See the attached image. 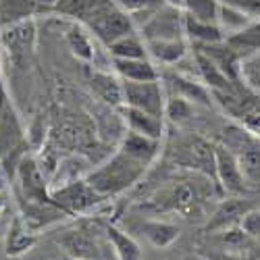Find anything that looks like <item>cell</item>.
I'll use <instances>...</instances> for the list:
<instances>
[{"mask_svg":"<svg viewBox=\"0 0 260 260\" xmlns=\"http://www.w3.org/2000/svg\"><path fill=\"white\" fill-rule=\"evenodd\" d=\"M81 25L90 29V34H94L104 46H111L119 38L136 31L132 15L125 13L117 0H92Z\"/></svg>","mask_w":260,"mask_h":260,"instance_id":"3957f363","label":"cell"},{"mask_svg":"<svg viewBox=\"0 0 260 260\" xmlns=\"http://www.w3.org/2000/svg\"><path fill=\"white\" fill-rule=\"evenodd\" d=\"M229 44L240 52L242 56L246 54H252V52H258L260 50V19L254 21V23H250L248 27L235 31L231 36L225 38Z\"/></svg>","mask_w":260,"mask_h":260,"instance_id":"f546056e","label":"cell"},{"mask_svg":"<svg viewBox=\"0 0 260 260\" xmlns=\"http://www.w3.org/2000/svg\"><path fill=\"white\" fill-rule=\"evenodd\" d=\"M240 260H244V258H240Z\"/></svg>","mask_w":260,"mask_h":260,"instance_id":"ab89813d","label":"cell"},{"mask_svg":"<svg viewBox=\"0 0 260 260\" xmlns=\"http://www.w3.org/2000/svg\"><path fill=\"white\" fill-rule=\"evenodd\" d=\"M148 167L150 165L125 154L123 150L117 148L115 154L108 160H104L100 167L88 171L85 179H88V183L100 196H104L108 200V198H115L119 193L127 191L129 187H134L144 177Z\"/></svg>","mask_w":260,"mask_h":260,"instance_id":"7a4b0ae2","label":"cell"},{"mask_svg":"<svg viewBox=\"0 0 260 260\" xmlns=\"http://www.w3.org/2000/svg\"><path fill=\"white\" fill-rule=\"evenodd\" d=\"M193 60H196V67H198V75H200V81L206 85L210 92H219V90H227L229 85L233 83L219 67H216V62L204 54L202 50L193 48Z\"/></svg>","mask_w":260,"mask_h":260,"instance_id":"4316f807","label":"cell"},{"mask_svg":"<svg viewBox=\"0 0 260 260\" xmlns=\"http://www.w3.org/2000/svg\"><path fill=\"white\" fill-rule=\"evenodd\" d=\"M233 154L237 162H240L246 183L250 187H258L260 185V138L252 134Z\"/></svg>","mask_w":260,"mask_h":260,"instance_id":"d6986e66","label":"cell"},{"mask_svg":"<svg viewBox=\"0 0 260 260\" xmlns=\"http://www.w3.org/2000/svg\"><path fill=\"white\" fill-rule=\"evenodd\" d=\"M193 48H198L204 54H208L216 62V67H219L231 81H242L240 79V67H242L244 56L237 52L227 40L214 42V44H193Z\"/></svg>","mask_w":260,"mask_h":260,"instance_id":"2e32d148","label":"cell"},{"mask_svg":"<svg viewBox=\"0 0 260 260\" xmlns=\"http://www.w3.org/2000/svg\"><path fill=\"white\" fill-rule=\"evenodd\" d=\"M7 208V191H0V214Z\"/></svg>","mask_w":260,"mask_h":260,"instance_id":"f35d334b","label":"cell"},{"mask_svg":"<svg viewBox=\"0 0 260 260\" xmlns=\"http://www.w3.org/2000/svg\"><path fill=\"white\" fill-rule=\"evenodd\" d=\"M115 73L123 81H158L160 73L148 58H113Z\"/></svg>","mask_w":260,"mask_h":260,"instance_id":"7402d4cb","label":"cell"},{"mask_svg":"<svg viewBox=\"0 0 260 260\" xmlns=\"http://www.w3.org/2000/svg\"><path fill=\"white\" fill-rule=\"evenodd\" d=\"M240 79L244 85H248L250 90L260 94V50L246 54L242 58V67H240Z\"/></svg>","mask_w":260,"mask_h":260,"instance_id":"1f68e13d","label":"cell"},{"mask_svg":"<svg viewBox=\"0 0 260 260\" xmlns=\"http://www.w3.org/2000/svg\"><path fill=\"white\" fill-rule=\"evenodd\" d=\"M15 193L19 202H50V179L42 171L38 156L25 154L15 173Z\"/></svg>","mask_w":260,"mask_h":260,"instance_id":"8992f818","label":"cell"},{"mask_svg":"<svg viewBox=\"0 0 260 260\" xmlns=\"http://www.w3.org/2000/svg\"><path fill=\"white\" fill-rule=\"evenodd\" d=\"M193 102L181 98V96H167V106H165V119H169L175 125H183L185 121L191 119L193 115Z\"/></svg>","mask_w":260,"mask_h":260,"instance_id":"4dcf8cb0","label":"cell"},{"mask_svg":"<svg viewBox=\"0 0 260 260\" xmlns=\"http://www.w3.org/2000/svg\"><path fill=\"white\" fill-rule=\"evenodd\" d=\"M36 40H38L36 21L34 19L19 21V23L0 29V50H5L17 67H25L27 58L36 50Z\"/></svg>","mask_w":260,"mask_h":260,"instance_id":"ba28073f","label":"cell"},{"mask_svg":"<svg viewBox=\"0 0 260 260\" xmlns=\"http://www.w3.org/2000/svg\"><path fill=\"white\" fill-rule=\"evenodd\" d=\"M125 106L138 108V111L150 113L165 119L167 94L160 79L158 81H123Z\"/></svg>","mask_w":260,"mask_h":260,"instance_id":"9c48e42d","label":"cell"},{"mask_svg":"<svg viewBox=\"0 0 260 260\" xmlns=\"http://www.w3.org/2000/svg\"><path fill=\"white\" fill-rule=\"evenodd\" d=\"M144 40H173V38H185L183 31V13L175 7L162 5L154 11L144 23L142 34Z\"/></svg>","mask_w":260,"mask_h":260,"instance_id":"7c38bea8","label":"cell"},{"mask_svg":"<svg viewBox=\"0 0 260 260\" xmlns=\"http://www.w3.org/2000/svg\"><path fill=\"white\" fill-rule=\"evenodd\" d=\"M136 229L158 250H165V248L173 246L179 240V233H181V229L175 223L158 221V219H144L136 225Z\"/></svg>","mask_w":260,"mask_h":260,"instance_id":"ffe728a7","label":"cell"},{"mask_svg":"<svg viewBox=\"0 0 260 260\" xmlns=\"http://www.w3.org/2000/svg\"><path fill=\"white\" fill-rule=\"evenodd\" d=\"M88 88L92 94L106 106L121 108L125 104L123 96V79L119 75H113L108 71H88Z\"/></svg>","mask_w":260,"mask_h":260,"instance_id":"5bb4252c","label":"cell"},{"mask_svg":"<svg viewBox=\"0 0 260 260\" xmlns=\"http://www.w3.org/2000/svg\"><path fill=\"white\" fill-rule=\"evenodd\" d=\"M216 156V185L225 196H244L248 191V183L244 179V173L240 169L235 154L223 144H214Z\"/></svg>","mask_w":260,"mask_h":260,"instance_id":"8fae6325","label":"cell"},{"mask_svg":"<svg viewBox=\"0 0 260 260\" xmlns=\"http://www.w3.org/2000/svg\"><path fill=\"white\" fill-rule=\"evenodd\" d=\"M9 183H11V179H9V175H7V171H5V167H3V165H0V191H7Z\"/></svg>","mask_w":260,"mask_h":260,"instance_id":"74e56055","label":"cell"},{"mask_svg":"<svg viewBox=\"0 0 260 260\" xmlns=\"http://www.w3.org/2000/svg\"><path fill=\"white\" fill-rule=\"evenodd\" d=\"M167 83H169V88L173 90L175 96H181V98H185V100H189L193 104L210 106L214 102L210 90L202 81H196V79L179 75V73H171V75H167Z\"/></svg>","mask_w":260,"mask_h":260,"instance_id":"44dd1931","label":"cell"},{"mask_svg":"<svg viewBox=\"0 0 260 260\" xmlns=\"http://www.w3.org/2000/svg\"><path fill=\"white\" fill-rule=\"evenodd\" d=\"M50 198L67 212L69 216H77V214H85L92 208L100 206L106 198L88 183V179L81 177L75 181H69L60 187H52L50 189Z\"/></svg>","mask_w":260,"mask_h":260,"instance_id":"52a82bcc","label":"cell"},{"mask_svg":"<svg viewBox=\"0 0 260 260\" xmlns=\"http://www.w3.org/2000/svg\"><path fill=\"white\" fill-rule=\"evenodd\" d=\"M38 244V231H34L21 214H17L9 225V231L5 235V256L7 258H19L27 252H31Z\"/></svg>","mask_w":260,"mask_h":260,"instance_id":"9a60e30c","label":"cell"},{"mask_svg":"<svg viewBox=\"0 0 260 260\" xmlns=\"http://www.w3.org/2000/svg\"><path fill=\"white\" fill-rule=\"evenodd\" d=\"M106 48L113 58H148L146 42L138 31L119 38L117 42H113V44Z\"/></svg>","mask_w":260,"mask_h":260,"instance_id":"f1b7e54d","label":"cell"},{"mask_svg":"<svg viewBox=\"0 0 260 260\" xmlns=\"http://www.w3.org/2000/svg\"><path fill=\"white\" fill-rule=\"evenodd\" d=\"M219 0H185V13L210 23H219Z\"/></svg>","mask_w":260,"mask_h":260,"instance_id":"d6a6232c","label":"cell"},{"mask_svg":"<svg viewBox=\"0 0 260 260\" xmlns=\"http://www.w3.org/2000/svg\"><path fill=\"white\" fill-rule=\"evenodd\" d=\"M64 42H67V48L71 50V54L83 62H92L94 56H96V50H94V44L90 40V34L85 31V27L81 23H75L69 25V29L64 31Z\"/></svg>","mask_w":260,"mask_h":260,"instance_id":"83f0119b","label":"cell"},{"mask_svg":"<svg viewBox=\"0 0 260 260\" xmlns=\"http://www.w3.org/2000/svg\"><path fill=\"white\" fill-rule=\"evenodd\" d=\"M117 111H119L123 123L127 125V129H132V132H136V134H142L146 138L162 142V136H165V119L162 117L138 111V108L125 106V104L121 108H117Z\"/></svg>","mask_w":260,"mask_h":260,"instance_id":"e0dca14e","label":"cell"},{"mask_svg":"<svg viewBox=\"0 0 260 260\" xmlns=\"http://www.w3.org/2000/svg\"><path fill=\"white\" fill-rule=\"evenodd\" d=\"M25 154H29V140L9 96L5 102H0V165L5 167L11 183Z\"/></svg>","mask_w":260,"mask_h":260,"instance_id":"277c9868","label":"cell"},{"mask_svg":"<svg viewBox=\"0 0 260 260\" xmlns=\"http://www.w3.org/2000/svg\"><path fill=\"white\" fill-rule=\"evenodd\" d=\"M148 54L162 64H177L187 54V42L185 38H173V40H144Z\"/></svg>","mask_w":260,"mask_h":260,"instance_id":"484cf974","label":"cell"},{"mask_svg":"<svg viewBox=\"0 0 260 260\" xmlns=\"http://www.w3.org/2000/svg\"><path fill=\"white\" fill-rule=\"evenodd\" d=\"M210 185L216 187V183L210 181V179H206L204 183L196 181L193 177L173 179V181H167V185H162L160 189H156L152 196H148L140 204V208L142 210H150L154 214L177 212V214H183V216L189 219V216L202 212V206H204V202L208 198Z\"/></svg>","mask_w":260,"mask_h":260,"instance_id":"6da1fadb","label":"cell"},{"mask_svg":"<svg viewBox=\"0 0 260 260\" xmlns=\"http://www.w3.org/2000/svg\"><path fill=\"white\" fill-rule=\"evenodd\" d=\"M183 31L193 44H214V42H223L227 38L219 23L202 21L189 13H183Z\"/></svg>","mask_w":260,"mask_h":260,"instance_id":"cb8c5ba5","label":"cell"},{"mask_svg":"<svg viewBox=\"0 0 260 260\" xmlns=\"http://www.w3.org/2000/svg\"><path fill=\"white\" fill-rule=\"evenodd\" d=\"M38 15H44L38 0H0V29Z\"/></svg>","mask_w":260,"mask_h":260,"instance_id":"d4e9b609","label":"cell"},{"mask_svg":"<svg viewBox=\"0 0 260 260\" xmlns=\"http://www.w3.org/2000/svg\"><path fill=\"white\" fill-rule=\"evenodd\" d=\"M242 125H246L254 136H258V138H260V115H256V117L248 119V121H246V123H242Z\"/></svg>","mask_w":260,"mask_h":260,"instance_id":"8d00e7d4","label":"cell"},{"mask_svg":"<svg viewBox=\"0 0 260 260\" xmlns=\"http://www.w3.org/2000/svg\"><path fill=\"white\" fill-rule=\"evenodd\" d=\"M92 5V0H58L52 9V15H58V17H67L71 21H77L81 23V19L85 17Z\"/></svg>","mask_w":260,"mask_h":260,"instance_id":"836d02e7","label":"cell"},{"mask_svg":"<svg viewBox=\"0 0 260 260\" xmlns=\"http://www.w3.org/2000/svg\"><path fill=\"white\" fill-rule=\"evenodd\" d=\"M254 208V204L250 200H244L242 196H229L225 200L219 202L212 210V214L208 216V221L204 225L206 233H221L233 227H240L244 216Z\"/></svg>","mask_w":260,"mask_h":260,"instance_id":"4fadbf2b","label":"cell"},{"mask_svg":"<svg viewBox=\"0 0 260 260\" xmlns=\"http://www.w3.org/2000/svg\"><path fill=\"white\" fill-rule=\"evenodd\" d=\"M240 227L252 237V240H258V237H260V210L252 208V210L244 216V221H242Z\"/></svg>","mask_w":260,"mask_h":260,"instance_id":"d590c367","label":"cell"},{"mask_svg":"<svg viewBox=\"0 0 260 260\" xmlns=\"http://www.w3.org/2000/svg\"><path fill=\"white\" fill-rule=\"evenodd\" d=\"M117 148L123 150L125 154L146 162V165H152L158 158V154H160L162 142L160 140H152V138H146L142 134H136V132H132V129H127V132L121 136Z\"/></svg>","mask_w":260,"mask_h":260,"instance_id":"ac0fdd59","label":"cell"},{"mask_svg":"<svg viewBox=\"0 0 260 260\" xmlns=\"http://www.w3.org/2000/svg\"><path fill=\"white\" fill-rule=\"evenodd\" d=\"M167 158L171 165L181 167L185 171H193L216 183V156H214V144L210 140L193 134L183 136L171 144Z\"/></svg>","mask_w":260,"mask_h":260,"instance_id":"5b68a950","label":"cell"},{"mask_svg":"<svg viewBox=\"0 0 260 260\" xmlns=\"http://www.w3.org/2000/svg\"><path fill=\"white\" fill-rule=\"evenodd\" d=\"M117 5L125 13L132 15V19H136L138 15H146L144 17V21H146L154 11H158L165 3H162V0H117Z\"/></svg>","mask_w":260,"mask_h":260,"instance_id":"e575fe53","label":"cell"},{"mask_svg":"<svg viewBox=\"0 0 260 260\" xmlns=\"http://www.w3.org/2000/svg\"><path fill=\"white\" fill-rule=\"evenodd\" d=\"M56 244L67 252L73 260H106L104 246L100 244V237L90 225H79L75 229L62 231L56 237Z\"/></svg>","mask_w":260,"mask_h":260,"instance_id":"30bf717a","label":"cell"},{"mask_svg":"<svg viewBox=\"0 0 260 260\" xmlns=\"http://www.w3.org/2000/svg\"><path fill=\"white\" fill-rule=\"evenodd\" d=\"M102 233L106 235L117 260H142V248L129 233L113 223H102Z\"/></svg>","mask_w":260,"mask_h":260,"instance_id":"603a6c76","label":"cell"}]
</instances>
